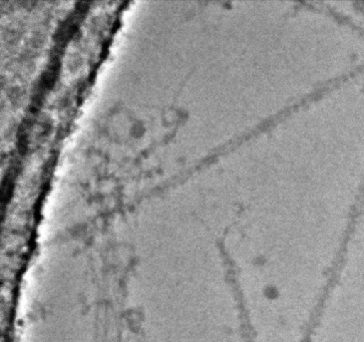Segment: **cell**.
<instances>
[{
  "label": "cell",
  "mask_w": 364,
  "mask_h": 342,
  "mask_svg": "<svg viewBox=\"0 0 364 342\" xmlns=\"http://www.w3.org/2000/svg\"><path fill=\"white\" fill-rule=\"evenodd\" d=\"M351 11H353L358 18V21L351 23H353V26L361 23L360 26H358V29L361 31V33H364V9H351Z\"/></svg>",
  "instance_id": "cell-1"
}]
</instances>
